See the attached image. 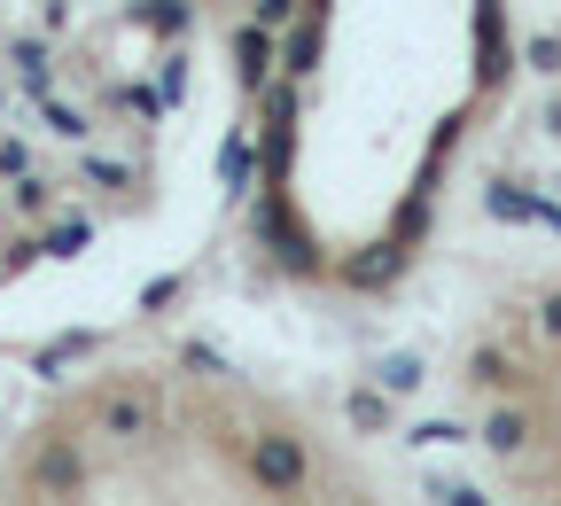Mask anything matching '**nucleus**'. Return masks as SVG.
<instances>
[{"mask_svg":"<svg viewBox=\"0 0 561 506\" xmlns=\"http://www.w3.org/2000/svg\"><path fill=\"white\" fill-rule=\"evenodd\" d=\"M398 265H405V250H398V242H382V257H359V265H351V280H359V288H390V280H398Z\"/></svg>","mask_w":561,"mask_h":506,"instance_id":"obj_9","label":"nucleus"},{"mask_svg":"<svg viewBox=\"0 0 561 506\" xmlns=\"http://www.w3.org/2000/svg\"><path fill=\"white\" fill-rule=\"evenodd\" d=\"M94 421H102V437L140 445V437L157 428V398H149V390H133V382H117V390H102V398H94Z\"/></svg>","mask_w":561,"mask_h":506,"instance_id":"obj_3","label":"nucleus"},{"mask_svg":"<svg viewBox=\"0 0 561 506\" xmlns=\"http://www.w3.org/2000/svg\"><path fill=\"white\" fill-rule=\"evenodd\" d=\"M468 382H476V390H491V398H507V390L523 382V367H515V358H507L500 343H483V350L468 358Z\"/></svg>","mask_w":561,"mask_h":506,"instance_id":"obj_5","label":"nucleus"},{"mask_svg":"<svg viewBox=\"0 0 561 506\" xmlns=\"http://www.w3.org/2000/svg\"><path fill=\"white\" fill-rule=\"evenodd\" d=\"M430 498H437V506H491V498H483V491H476V483H437V491H430Z\"/></svg>","mask_w":561,"mask_h":506,"instance_id":"obj_11","label":"nucleus"},{"mask_svg":"<svg viewBox=\"0 0 561 506\" xmlns=\"http://www.w3.org/2000/svg\"><path fill=\"white\" fill-rule=\"evenodd\" d=\"M343 413H351V428H359V437H390V398H382L375 382H367V390H351Z\"/></svg>","mask_w":561,"mask_h":506,"instance_id":"obj_8","label":"nucleus"},{"mask_svg":"<svg viewBox=\"0 0 561 506\" xmlns=\"http://www.w3.org/2000/svg\"><path fill=\"white\" fill-rule=\"evenodd\" d=\"M87 491V452H79V437H47L39 452H32V498L39 506H62V498H79Z\"/></svg>","mask_w":561,"mask_h":506,"instance_id":"obj_2","label":"nucleus"},{"mask_svg":"<svg viewBox=\"0 0 561 506\" xmlns=\"http://www.w3.org/2000/svg\"><path fill=\"white\" fill-rule=\"evenodd\" d=\"M47 195H55V187H47V180H32V172H24V180H16V210H47Z\"/></svg>","mask_w":561,"mask_h":506,"instance_id":"obj_12","label":"nucleus"},{"mask_svg":"<svg viewBox=\"0 0 561 506\" xmlns=\"http://www.w3.org/2000/svg\"><path fill=\"white\" fill-rule=\"evenodd\" d=\"M483 203H491V219H538V227H553V234H561V210H546L530 187H507V180H500Z\"/></svg>","mask_w":561,"mask_h":506,"instance_id":"obj_6","label":"nucleus"},{"mask_svg":"<svg viewBox=\"0 0 561 506\" xmlns=\"http://www.w3.org/2000/svg\"><path fill=\"white\" fill-rule=\"evenodd\" d=\"M546 125H553V133H561V94H553V102H546Z\"/></svg>","mask_w":561,"mask_h":506,"instance_id":"obj_15","label":"nucleus"},{"mask_svg":"<svg viewBox=\"0 0 561 506\" xmlns=\"http://www.w3.org/2000/svg\"><path fill=\"white\" fill-rule=\"evenodd\" d=\"M530 437H538V413L530 405H491V421H483V445L500 452V460H515V452H530Z\"/></svg>","mask_w":561,"mask_h":506,"instance_id":"obj_4","label":"nucleus"},{"mask_svg":"<svg viewBox=\"0 0 561 506\" xmlns=\"http://www.w3.org/2000/svg\"><path fill=\"white\" fill-rule=\"evenodd\" d=\"M538 327H546V335H553V343H561V288H553V297H546V304H538Z\"/></svg>","mask_w":561,"mask_h":506,"instance_id":"obj_14","label":"nucleus"},{"mask_svg":"<svg viewBox=\"0 0 561 506\" xmlns=\"http://www.w3.org/2000/svg\"><path fill=\"white\" fill-rule=\"evenodd\" d=\"M421 382H430V367H421L413 350H390L382 367H375V390H382V398H413Z\"/></svg>","mask_w":561,"mask_h":506,"instance_id":"obj_7","label":"nucleus"},{"mask_svg":"<svg viewBox=\"0 0 561 506\" xmlns=\"http://www.w3.org/2000/svg\"><path fill=\"white\" fill-rule=\"evenodd\" d=\"M305 475H312V460H305V445L289 437V428H257V437H250V483H257V491L297 498Z\"/></svg>","mask_w":561,"mask_h":506,"instance_id":"obj_1","label":"nucleus"},{"mask_svg":"<svg viewBox=\"0 0 561 506\" xmlns=\"http://www.w3.org/2000/svg\"><path fill=\"white\" fill-rule=\"evenodd\" d=\"M79 250H87V227H79V219L47 234V257H79Z\"/></svg>","mask_w":561,"mask_h":506,"instance_id":"obj_10","label":"nucleus"},{"mask_svg":"<svg viewBox=\"0 0 561 506\" xmlns=\"http://www.w3.org/2000/svg\"><path fill=\"white\" fill-rule=\"evenodd\" d=\"M413 445H460V428H453V421H421Z\"/></svg>","mask_w":561,"mask_h":506,"instance_id":"obj_13","label":"nucleus"}]
</instances>
